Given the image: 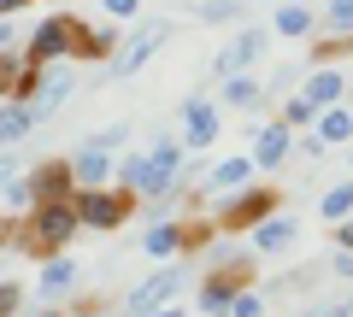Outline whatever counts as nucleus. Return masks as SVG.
<instances>
[{
  "label": "nucleus",
  "instance_id": "1",
  "mask_svg": "<svg viewBox=\"0 0 353 317\" xmlns=\"http://www.w3.org/2000/svg\"><path fill=\"white\" fill-rule=\"evenodd\" d=\"M18 235L12 241L24 247L30 259H48V253H65V247L83 235V223H77V200H36L24 217H18Z\"/></svg>",
  "mask_w": 353,
  "mask_h": 317
},
{
  "label": "nucleus",
  "instance_id": "2",
  "mask_svg": "<svg viewBox=\"0 0 353 317\" xmlns=\"http://www.w3.org/2000/svg\"><path fill=\"white\" fill-rule=\"evenodd\" d=\"M112 182H118V188H130L136 200H176V194H183V177L165 171L148 147H141V153H124L118 171H112Z\"/></svg>",
  "mask_w": 353,
  "mask_h": 317
},
{
  "label": "nucleus",
  "instance_id": "3",
  "mask_svg": "<svg viewBox=\"0 0 353 317\" xmlns=\"http://www.w3.org/2000/svg\"><path fill=\"white\" fill-rule=\"evenodd\" d=\"M77 223L94 229V235H112V229H124L130 217H136V194L118 188V182H106V188H77Z\"/></svg>",
  "mask_w": 353,
  "mask_h": 317
},
{
  "label": "nucleus",
  "instance_id": "4",
  "mask_svg": "<svg viewBox=\"0 0 353 317\" xmlns=\"http://www.w3.org/2000/svg\"><path fill=\"white\" fill-rule=\"evenodd\" d=\"M241 288H253V259H218L212 270H206V282L194 288V311L201 317H224L230 311V300H236Z\"/></svg>",
  "mask_w": 353,
  "mask_h": 317
},
{
  "label": "nucleus",
  "instance_id": "5",
  "mask_svg": "<svg viewBox=\"0 0 353 317\" xmlns=\"http://www.w3.org/2000/svg\"><path fill=\"white\" fill-rule=\"evenodd\" d=\"M271 212H277V188H271V182H248V188H236L218 206L212 223H218V235H253Z\"/></svg>",
  "mask_w": 353,
  "mask_h": 317
},
{
  "label": "nucleus",
  "instance_id": "6",
  "mask_svg": "<svg viewBox=\"0 0 353 317\" xmlns=\"http://www.w3.org/2000/svg\"><path fill=\"white\" fill-rule=\"evenodd\" d=\"M77 30H83V18H77V12H53V18H41V24L24 36V59H30V65H59V59H71Z\"/></svg>",
  "mask_w": 353,
  "mask_h": 317
},
{
  "label": "nucleus",
  "instance_id": "7",
  "mask_svg": "<svg viewBox=\"0 0 353 317\" xmlns=\"http://www.w3.org/2000/svg\"><path fill=\"white\" fill-rule=\"evenodd\" d=\"M183 288H189V265H165V270L141 276L136 288L124 294V311H130V317H148V311H159V305H171Z\"/></svg>",
  "mask_w": 353,
  "mask_h": 317
},
{
  "label": "nucleus",
  "instance_id": "8",
  "mask_svg": "<svg viewBox=\"0 0 353 317\" xmlns=\"http://www.w3.org/2000/svg\"><path fill=\"white\" fill-rule=\"evenodd\" d=\"M77 94V71H71V59H59V65H41L36 71V89H30V112H36V124H48V118H59L65 112V100Z\"/></svg>",
  "mask_w": 353,
  "mask_h": 317
},
{
  "label": "nucleus",
  "instance_id": "9",
  "mask_svg": "<svg viewBox=\"0 0 353 317\" xmlns=\"http://www.w3.org/2000/svg\"><path fill=\"white\" fill-rule=\"evenodd\" d=\"M171 36H176V24H171V18H141V30H130V36H124V47L112 53V76L141 71V65H148V59H153V53H159Z\"/></svg>",
  "mask_w": 353,
  "mask_h": 317
},
{
  "label": "nucleus",
  "instance_id": "10",
  "mask_svg": "<svg viewBox=\"0 0 353 317\" xmlns=\"http://www.w3.org/2000/svg\"><path fill=\"white\" fill-rule=\"evenodd\" d=\"M218 129H224V106L206 100V94H189V100H183V129H176V141L189 153H206L218 141Z\"/></svg>",
  "mask_w": 353,
  "mask_h": 317
},
{
  "label": "nucleus",
  "instance_id": "11",
  "mask_svg": "<svg viewBox=\"0 0 353 317\" xmlns=\"http://www.w3.org/2000/svg\"><path fill=\"white\" fill-rule=\"evenodd\" d=\"M253 171H283L294 159V129L283 124V118H271V124H259L253 129Z\"/></svg>",
  "mask_w": 353,
  "mask_h": 317
},
{
  "label": "nucleus",
  "instance_id": "12",
  "mask_svg": "<svg viewBox=\"0 0 353 317\" xmlns=\"http://www.w3.org/2000/svg\"><path fill=\"white\" fill-rule=\"evenodd\" d=\"M124 47V30L106 18V24H83L77 30V47H71V65H112V53Z\"/></svg>",
  "mask_w": 353,
  "mask_h": 317
},
{
  "label": "nucleus",
  "instance_id": "13",
  "mask_svg": "<svg viewBox=\"0 0 353 317\" xmlns=\"http://www.w3.org/2000/svg\"><path fill=\"white\" fill-rule=\"evenodd\" d=\"M141 253L148 259H176V253H189V217H153L148 229H141Z\"/></svg>",
  "mask_w": 353,
  "mask_h": 317
},
{
  "label": "nucleus",
  "instance_id": "14",
  "mask_svg": "<svg viewBox=\"0 0 353 317\" xmlns=\"http://www.w3.org/2000/svg\"><path fill=\"white\" fill-rule=\"evenodd\" d=\"M24 188H30V200H71V194H77L71 159H41V165L24 177Z\"/></svg>",
  "mask_w": 353,
  "mask_h": 317
},
{
  "label": "nucleus",
  "instance_id": "15",
  "mask_svg": "<svg viewBox=\"0 0 353 317\" xmlns=\"http://www.w3.org/2000/svg\"><path fill=\"white\" fill-rule=\"evenodd\" d=\"M265 47H271V36H265V30H236V41L212 59V71H218V76H236V71H248V65H259Z\"/></svg>",
  "mask_w": 353,
  "mask_h": 317
},
{
  "label": "nucleus",
  "instance_id": "16",
  "mask_svg": "<svg viewBox=\"0 0 353 317\" xmlns=\"http://www.w3.org/2000/svg\"><path fill=\"white\" fill-rule=\"evenodd\" d=\"M36 294H41V305H59L65 294H77V265L65 253H48L36 270Z\"/></svg>",
  "mask_w": 353,
  "mask_h": 317
},
{
  "label": "nucleus",
  "instance_id": "17",
  "mask_svg": "<svg viewBox=\"0 0 353 317\" xmlns=\"http://www.w3.org/2000/svg\"><path fill=\"white\" fill-rule=\"evenodd\" d=\"M36 71H41V65H30L24 47H6V53H0V100H30Z\"/></svg>",
  "mask_w": 353,
  "mask_h": 317
},
{
  "label": "nucleus",
  "instance_id": "18",
  "mask_svg": "<svg viewBox=\"0 0 353 317\" xmlns=\"http://www.w3.org/2000/svg\"><path fill=\"white\" fill-rule=\"evenodd\" d=\"M112 171H118V159H112V153H101V147H88V141L71 153V182H77V188H106Z\"/></svg>",
  "mask_w": 353,
  "mask_h": 317
},
{
  "label": "nucleus",
  "instance_id": "19",
  "mask_svg": "<svg viewBox=\"0 0 353 317\" xmlns=\"http://www.w3.org/2000/svg\"><path fill=\"white\" fill-rule=\"evenodd\" d=\"M294 241H301V223H294L289 212H271L259 229H253V253H259V259H271V253H289Z\"/></svg>",
  "mask_w": 353,
  "mask_h": 317
},
{
  "label": "nucleus",
  "instance_id": "20",
  "mask_svg": "<svg viewBox=\"0 0 353 317\" xmlns=\"http://www.w3.org/2000/svg\"><path fill=\"white\" fill-rule=\"evenodd\" d=\"M265 100H271V94H265V83H253L248 71L218 76V106H230V112H259Z\"/></svg>",
  "mask_w": 353,
  "mask_h": 317
},
{
  "label": "nucleus",
  "instance_id": "21",
  "mask_svg": "<svg viewBox=\"0 0 353 317\" xmlns=\"http://www.w3.org/2000/svg\"><path fill=\"white\" fill-rule=\"evenodd\" d=\"M301 94L318 106V112H324V106H341V100H347V76H341L336 65H312L306 83H301Z\"/></svg>",
  "mask_w": 353,
  "mask_h": 317
},
{
  "label": "nucleus",
  "instance_id": "22",
  "mask_svg": "<svg viewBox=\"0 0 353 317\" xmlns=\"http://www.w3.org/2000/svg\"><path fill=\"white\" fill-rule=\"evenodd\" d=\"M253 177H259V171H253V153H230V159H218V165L206 171V188L212 194H236V188H248Z\"/></svg>",
  "mask_w": 353,
  "mask_h": 317
},
{
  "label": "nucleus",
  "instance_id": "23",
  "mask_svg": "<svg viewBox=\"0 0 353 317\" xmlns=\"http://www.w3.org/2000/svg\"><path fill=\"white\" fill-rule=\"evenodd\" d=\"M312 135L324 141V147H353V106H324V112L312 118Z\"/></svg>",
  "mask_w": 353,
  "mask_h": 317
},
{
  "label": "nucleus",
  "instance_id": "24",
  "mask_svg": "<svg viewBox=\"0 0 353 317\" xmlns=\"http://www.w3.org/2000/svg\"><path fill=\"white\" fill-rule=\"evenodd\" d=\"M30 129H41V124H36V112L24 100H0V147H18Z\"/></svg>",
  "mask_w": 353,
  "mask_h": 317
},
{
  "label": "nucleus",
  "instance_id": "25",
  "mask_svg": "<svg viewBox=\"0 0 353 317\" xmlns=\"http://www.w3.org/2000/svg\"><path fill=\"white\" fill-rule=\"evenodd\" d=\"M306 30H318V12H312V6H301V0L277 6V18H271V36H306Z\"/></svg>",
  "mask_w": 353,
  "mask_h": 317
},
{
  "label": "nucleus",
  "instance_id": "26",
  "mask_svg": "<svg viewBox=\"0 0 353 317\" xmlns=\"http://www.w3.org/2000/svg\"><path fill=\"white\" fill-rule=\"evenodd\" d=\"M318 217H324V223H341V217H353V177H341V182H330V188H324V200H318Z\"/></svg>",
  "mask_w": 353,
  "mask_h": 317
},
{
  "label": "nucleus",
  "instance_id": "27",
  "mask_svg": "<svg viewBox=\"0 0 353 317\" xmlns=\"http://www.w3.org/2000/svg\"><path fill=\"white\" fill-rule=\"evenodd\" d=\"M148 153H153V159H159L165 171H176V177H183V141H176V129H153Z\"/></svg>",
  "mask_w": 353,
  "mask_h": 317
},
{
  "label": "nucleus",
  "instance_id": "28",
  "mask_svg": "<svg viewBox=\"0 0 353 317\" xmlns=\"http://www.w3.org/2000/svg\"><path fill=\"white\" fill-rule=\"evenodd\" d=\"M312 118H318V106L306 100L301 89H294V94H283V124H289V129H312Z\"/></svg>",
  "mask_w": 353,
  "mask_h": 317
},
{
  "label": "nucleus",
  "instance_id": "29",
  "mask_svg": "<svg viewBox=\"0 0 353 317\" xmlns=\"http://www.w3.org/2000/svg\"><path fill=\"white\" fill-rule=\"evenodd\" d=\"M318 24H324L330 36H353V0H330L324 12H318Z\"/></svg>",
  "mask_w": 353,
  "mask_h": 317
},
{
  "label": "nucleus",
  "instance_id": "30",
  "mask_svg": "<svg viewBox=\"0 0 353 317\" xmlns=\"http://www.w3.org/2000/svg\"><path fill=\"white\" fill-rule=\"evenodd\" d=\"M88 147H101V153L130 147V124H106V129H94V135H88Z\"/></svg>",
  "mask_w": 353,
  "mask_h": 317
},
{
  "label": "nucleus",
  "instance_id": "31",
  "mask_svg": "<svg viewBox=\"0 0 353 317\" xmlns=\"http://www.w3.org/2000/svg\"><path fill=\"white\" fill-rule=\"evenodd\" d=\"M194 18H206V24H224V18H236V0H194Z\"/></svg>",
  "mask_w": 353,
  "mask_h": 317
},
{
  "label": "nucleus",
  "instance_id": "32",
  "mask_svg": "<svg viewBox=\"0 0 353 317\" xmlns=\"http://www.w3.org/2000/svg\"><path fill=\"white\" fill-rule=\"evenodd\" d=\"M224 317H265V300H259L253 288H241L236 300H230V311H224Z\"/></svg>",
  "mask_w": 353,
  "mask_h": 317
},
{
  "label": "nucleus",
  "instance_id": "33",
  "mask_svg": "<svg viewBox=\"0 0 353 317\" xmlns=\"http://www.w3.org/2000/svg\"><path fill=\"white\" fill-rule=\"evenodd\" d=\"M0 194H6V212H30V206H36V200H30V188H24V177H12Z\"/></svg>",
  "mask_w": 353,
  "mask_h": 317
},
{
  "label": "nucleus",
  "instance_id": "34",
  "mask_svg": "<svg viewBox=\"0 0 353 317\" xmlns=\"http://www.w3.org/2000/svg\"><path fill=\"white\" fill-rule=\"evenodd\" d=\"M24 36H30V30L18 24V18H0V53H6V47H24Z\"/></svg>",
  "mask_w": 353,
  "mask_h": 317
},
{
  "label": "nucleus",
  "instance_id": "35",
  "mask_svg": "<svg viewBox=\"0 0 353 317\" xmlns=\"http://www.w3.org/2000/svg\"><path fill=\"white\" fill-rule=\"evenodd\" d=\"M18 305H24V288L18 282H0V317H18Z\"/></svg>",
  "mask_w": 353,
  "mask_h": 317
},
{
  "label": "nucleus",
  "instance_id": "36",
  "mask_svg": "<svg viewBox=\"0 0 353 317\" xmlns=\"http://www.w3.org/2000/svg\"><path fill=\"white\" fill-rule=\"evenodd\" d=\"M330 276L353 282V247H336V253H330Z\"/></svg>",
  "mask_w": 353,
  "mask_h": 317
},
{
  "label": "nucleus",
  "instance_id": "37",
  "mask_svg": "<svg viewBox=\"0 0 353 317\" xmlns=\"http://www.w3.org/2000/svg\"><path fill=\"white\" fill-rule=\"evenodd\" d=\"M101 12L118 24V18H136V12H141V0H101Z\"/></svg>",
  "mask_w": 353,
  "mask_h": 317
},
{
  "label": "nucleus",
  "instance_id": "38",
  "mask_svg": "<svg viewBox=\"0 0 353 317\" xmlns=\"http://www.w3.org/2000/svg\"><path fill=\"white\" fill-rule=\"evenodd\" d=\"M18 177V159H12V147H0V188Z\"/></svg>",
  "mask_w": 353,
  "mask_h": 317
},
{
  "label": "nucleus",
  "instance_id": "39",
  "mask_svg": "<svg viewBox=\"0 0 353 317\" xmlns=\"http://www.w3.org/2000/svg\"><path fill=\"white\" fill-rule=\"evenodd\" d=\"M330 235H336V247H353V217H341V223H330Z\"/></svg>",
  "mask_w": 353,
  "mask_h": 317
},
{
  "label": "nucleus",
  "instance_id": "40",
  "mask_svg": "<svg viewBox=\"0 0 353 317\" xmlns=\"http://www.w3.org/2000/svg\"><path fill=\"white\" fill-rule=\"evenodd\" d=\"M24 6H30V0H0V18H18Z\"/></svg>",
  "mask_w": 353,
  "mask_h": 317
},
{
  "label": "nucleus",
  "instance_id": "41",
  "mask_svg": "<svg viewBox=\"0 0 353 317\" xmlns=\"http://www.w3.org/2000/svg\"><path fill=\"white\" fill-rule=\"evenodd\" d=\"M148 317H189V311H183V305L171 300V305H159V311H148Z\"/></svg>",
  "mask_w": 353,
  "mask_h": 317
},
{
  "label": "nucleus",
  "instance_id": "42",
  "mask_svg": "<svg viewBox=\"0 0 353 317\" xmlns=\"http://www.w3.org/2000/svg\"><path fill=\"white\" fill-rule=\"evenodd\" d=\"M36 317H65V311H59V305H41V311H36Z\"/></svg>",
  "mask_w": 353,
  "mask_h": 317
},
{
  "label": "nucleus",
  "instance_id": "43",
  "mask_svg": "<svg viewBox=\"0 0 353 317\" xmlns=\"http://www.w3.org/2000/svg\"><path fill=\"white\" fill-rule=\"evenodd\" d=\"M6 223H12V217H0V241H12V229H6Z\"/></svg>",
  "mask_w": 353,
  "mask_h": 317
},
{
  "label": "nucleus",
  "instance_id": "44",
  "mask_svg": "<svg viewBox=\"0 0 353 317\" xmlns=\"http://www.w3.org/2000/svg\"><path fill=\"white\" fill-rule=\"evenodd\" d=\"M347 177H353V147H347Z\"/></svg>",
  "mask_w": 353,
  "mask_h": 317
},
{
  "label": "nucleus",
  "instance_id": "45",
  "mask_svg": "<svg viewBox=\"0 0 353 317\" xmlns=\"http://www.w3.org/2000/svg\"><path fill=\"white\" fill-rule=\"evenodd\" d=\"M347 317H353V294H347Z\"/></svg>",
  "mask_w": 353,
  "mask_h": 317
}]
</instances>
